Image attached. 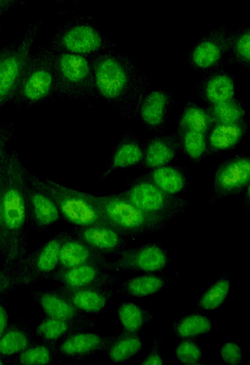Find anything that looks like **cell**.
<instances>
[{
	"instance_id": "cell-1",
	"label": "cell",
	"mask_w": 250,
	"mask_h": 365,
	"mask_svg": "<svg viewBox=\"0 0 250 365\" xmlns=\"http://www.w3.org/2000/svg\"><path fill=\"white\" fill-rule=\"evenodd\" d=\"M98 98L104 100L121 118L138 115L149 86L147 73L130 56L113 51L91 57Z\"/></svg>"
},
{
	"instance_id": "cell-35",
	"label": "cell",
	"mask_w": 250,
	"mask_h": 365,
	"mask_svg": "<svg viewBox=\"0 0 250 365\" xmlns=\"http://www.w3.org/2000/svg\"><path fill=\"white\" fill-rule=\"evenodd\" d=\"M213 122L204 106L189 101L184 106L177 121V127L207 134Z\"/></svg>"
},
{
	"instance_id": "cell-46",
	"label": "cell",
	"mask_w": 250,
	"mask_h": 365,
	"mask_svg": "<svg viewBox=\"0 0 250 365\" xmlns=\"http://www.w3.org/2000/svg\"><path fill=\"white\" fill-rule=\"evenodd\" d=\"M11 43L0 48V57L10 48Z\"/></svg>"
},
{
	"instance_id": "cell-26",
	"label": "cell",
	"mask_w": 250,
	"mask_h": 365,
	"mask_svg": "<svg viewBox=\"0 0 250 365\" xmlns=\"http://www.w3.org/2000/svg\"><path fill=\"white\" fill-rule=\"evenodd\" d=\"M38 339L25 317L9 324L0 338V356L5 360L14 358Z\"/></svg>"
},
{
	"instance_id": "cell-31",
	"label": "cell",
	"mask_w": 250,
	"mask_h": 365,
	"mask_svg": "<svg viewBox=\"0 0 250 365\" xmlns=\"http://www.w3.org/2000/svg\"><path fill=\"white\" fill-rule=\"evenodd\" d=\"M117 313L123 331L130 334H142L144 328L155 318L150 312L131 302L120 304Z\"/></svg>"
},
{
	"instance_id": "cell-43",
	"label": "cell",
	"mask_w": 250,
	"mask_h": 365,
	"mask_svg": "<svg viewBox=\"0 0 250 365\" xmlns=\"http://www.w3.org/2000/svg\"><path fill=\"white\" fill-rule=\"evenodd\" d=\"M8 294L0 296V338L9 324V316L7 310Z\"/></svg>"
},
{
	"instance_id": "cell-17",
	"label": "cell",
	"mask_w": 250,
	"mask_h": 365,
	"mask_svg": "<svg viewBox=\"0 0 250 365\" xmlns=\"http://www.w3.org/2000/svg\"><path fill=\"white\" fill-rule=\"evenodd\" d=\"M143 151L142 141L130 129L123 131L111 150L100 180H105L119 170L139 168L143 158Z\"/></svg>"
},
{
	"instance_id": "cell-28",
	"label": "cell",
	"mask_w": 250,
	"mask_h": 365,
	"mask_svg": "<svg viewBox=\"0 0 250 365\" xmlns=\"http://www.w3.org/2000/svg\"><path fill=\"white\" fill-rule=\"evenodd\" d=\"M175 277L160 272H147L120 282L117 292L125 297H143L160 292Z\"/></svg>"
},
{
	"instance_id": "cell-19",
	"label": "cell",
	"mask_w": 250,
	"mask_h": 365,
	"mask_svg": "<svg viewBox=\"0 0 250 365\" xmlns=\"http://www.w3.org/2000/svg\"><path fill=\"white\" fill-rule=\"evenodd\" d=\"M88 245L104 255H120L128 245L127 237L115 228L103 225L74 227L71 230Z\"/></svg>"
},
{
	"instance_id": "cell-40",
	"label": "cell",
	"mask_w": 250,
	"mask_h": 365,
	"mask_svg": "<svg viewBox=\"0 0 250 365\" xmlns=\"http://www.w3.org/2000/svg\"><path fill=\"white\" fill-rule=\"evenodd\" d=\"M19 286H24V282L16 272L0 268V296L9 294Z\"/></svg>"
},
{
	"instance_id": "cell-4",
	"label": "cell",
	"mask_w": 250,
	"mask_h": 365,
	"mask_svg": "<svg viewBox=\"0 0 250 365\" xmlns=\"http://www.w3.org/2000/svg\"><path fill=\"white\" fill-rule=\"evenodd\" d=\"M53 63L56 97L90 107L98 98L91 58L54 52Z\"/></svg>"
},
{
	"instance_id": "cell-14",
	"label": "cell",
	"mask_w": 250,
	"mask_h": 365,
	"mask_svg": "<svg viewBox=\"0 0 250 365\" xmlns=\"http://www.w3.org/2000/svg\"><path fill=\"white\" fill-rule=\"evenodd\" d=\"M69 288L88 287H113L123 281L118 274L97 264H85L66 269H58L46 279Z\"/></svg>"
},
{
	"instance_id": "cell-49",
	"label": "cell",
	"mask_w": 250,
	"mask_h": 365,
	"mask_svg": "<svg viewBox=\"0 0 250 365\" xmlns=\"http://www.w3.org/2000/svg\"><path fill=\"white\" fill-rule=\"evenodd\" d=\"M1 29H2V25L0 24V32L1 31Z\"/></svg>"
},
{
	"instance_id": "cell-10",
	"label": "cell",
	"mask_w": 250,
	"mask_h": 365,
	"mask_svg": "<svg viewBox=\"0 0 250 365\" xmlns=\"http://www.w3.org/2000/svg\"><path fill=\"white\" fill-rule=\"evenodd\" d=\"M120 257L107 261L103 267L115 273L127 272H160L171 264L170 255L158 243L149 242L126 249Z\"/></svg>"
},
{
	"instance_id": "cell-3",
	"label": "cell",
	"mask_w": 250,
	"mask_h": 365,
	"mask_svg": "<svg viewBox=\"0 0 250 365\" xmlns=\"http://www.w3.org/2000/svg\"><path fill=\"white\" fill-rule=\"evenodd\" d=\"M53 54L48 46H39L31 54L11 103L19 108H28L55 99Z\"/></svg>"
},
{
	"instance_id": "cell-21",
	"label": "cell",
	"mask_w": 250,
	"mask_h": 365,
	"mask_svg": "<svg viewBox=\"0 0 250 365\" xmlns=\"http://www.w3.org/2000/svg\"><path fill=\"white\" fill-rule=\"evenodd\" d=\"M56 289L78 310L86 314L103 312L108 302L115 297L114 290L108 287L69 288L61 285Z\"/></svg>"
},
{
	"instance_id": "cell-34",
	"label": "cell",
	"mask_w": 250,
	"mask_h": 365,
	"mask_svg": "<svg viewBox=\"0 0 250 365\" xmlns=\"http://www.w3.org/2000/svg\"><path fill=\"white\" fill-rule=\"evenodd\" d=\"M56 344L38 338V340L14 357V363L21 365H43L56 361Z\"/></svg>"
},
{
	"instance_id": "cell-2",
	"label": "cell",
	"mask_w": 250,
	"mask_h": 365,
	"mask_svg": "<svg viewBox=\"0 0 250 365\" xmlns=\"http://www.w3.org/2000/svg\"><path fill=\"white\" fill-rule=\"evenodd\" d=\"M53 51L86 57L113 51L118 45L102 30L88 14H77L54 31L47 45Z\"/></svg>"
},
{
	"instance_id": "cell-15",
	"label": "cell",
	"mask_w": 250,
	"mask_h": 365,
	"mask_svg": "<svg viewBox=\"0 0 250 365\" xmlns=\"http://www.w3.org/2000/svg\"><path fill=\"white\" fill-rule=\"evenodd\" d=\"M174 90L157 88L146 92L140 105L138 115L148 130L162 133L176 105Z\"/></svg>"
},
{
	"instance_id": "cell-48",
	"label": "cell",
	"mask_w": 250,
	"mask_h": 365,
	"mask_svg": "<svg viewBox=\"0 0 250 365\" xmlns=\"http://www.w3.org/2000/svg\"><path fill=\"white\" fill-rule=\"evenodd\" d=\"M57 2H59V3H62L65 0H56Z\"/></svg>"
},
{
	"instance_id": "cell-9",
	"label": "cell",
	"mask_w": 250,
	"mask_h": 365,
	"mask_svg": "<svg viewBox=\"0 0 250 365\" xmlns=\"http://www.w3.org/2000/svg\"><path fill=\"white\" fill-rule=\"evenodd\" d=\"M232 29L223 24L211 29L189 49L185 61L189 68L202 73L226 66L229 35Z\"/></svg>"
},
{
	"instance_id": "cell-7",
	"label": "cell",
	"mask_w": 250,
	"mask_h": 365,
	"mask_svg": "<svg viewBox=\"0 0 250 365\" xmlns=\"http://www.w3.org/2000/svg\"><path fill=\"white\" fill-rule=\"evenodd\" d=\"M43 24L42 20L31 22L23 35L11 42L10 48L0 57V111L11 101Z\"/></svg>"
},
{
	"instance_id": "cell-11",
	"label": "cell",
	"mask_w": 250,
	"mask_h": 365,
	"mask_svg": "<svg viewBox=\"0 0 250 365\" xmlns=\"http://www.w3.org/2000/svg\"><path fill=\"white\" fill-rule=\"evenodd\" d=\"M63 235V232H57L36 250L26 252L14 270L21 278L24 286L46 280L58 269Z\"/></svg>"
},
{
	"instance_id": "cell-8",
	"label": "cell",
	"mask_w": 250,
	"mask_h": 365,
	"mask_svg": "<svg viewBox=\"0 0 250 365\" xmlns=\"http://www.w3.org/2000/svg\"><path fill=\"white\" fill-rule=\"evenodd\" d=\"M120 192L141 210L170 220L189 205L188 200L165 192L144 175L130 180L128 187Z\"/></svg>"
},
{
	"instance_id": "cell-41",
	"label": "cell",
	"mask_w": 250,
	"mask_h": 365,
	"mask_svg": "<svg viewBox=\"0 0 250 365\" xmlns=\"http://www.w3.org/2000/svg\"><path fill=\"white\" fill-rule=\"evenodd\" d=\"M15 128L10 120L0 123V170L3 159L8 149V144L12 140Z\"/></svg>"
},
{
	"instance_id": "cell-42",
	"label": "cell",
	"mask_w": 250,
	"mask_h": 365,
	"mask_svg": "<svg viewBox=\"0 0 250 365\" xmlns=\"http://www.w3.org/2000/svg\"><path fill=\"white\" fill-rule=\"evenodd\" d=\"M163 361L161 356L160 339L153 338L152 347L149 353L144 358L142 364H162Z\"/></svg>"
},
{
	"instance_id": "cell-12",
	"label": "cell",
	"mask_w": 250,
	"mask_h": 365,
	"mask_svg": "<svg viewBox=\"0 0 250 365\" xmlns=\"http://www.w3.org/2000/svg\"><path fill=\"white\" fill-rule=\"evenodd\" d=\"M249 155L236 154L226 159L218 165L213 175V192L209 204L246 191L249 187Z\"/></svg>"
},
{
	"instance_id": "cell-36",
	"label": "cell",
	"mask_w": 250,
	"mask_h": 365,
	"mask_svg": "<svg viewBox=\"0 0 250 365\" xmlns=\"http://www.w3.org/2000/svg\"><path fill=\"white\" fill-rule=\"evenodd\" d=\"M230 289V278L226 272L212 282L197 301V310L214 311L226 299Z\"/></svg>"
},
{
	"instance_id": "cell-30",
	"label": "cell",
	"mask_w": 250,
	"mask_h": 365,
	"mask_svg": "<svg viewBox=\"0 0 250 365\" xmlns=\"http://www.w3.org/2000/svg\"><path fill=\"white\" fill-rule=\"evenodd\" d=\"M226 65H239L250 68V29H232L229 35Z\"/></svg>"
},
{
	"instance_id": "cell-44",
	"label": "cell",
	"mask_w": 250,
	"mask_h": 365,
	"mask_svg": "<svg viewBox=\"0 0 250 365\" xmlns=\"http://www.w3.org/2000/svg\"><path fill=\"white\" fill-rule=\"evenodd\" d=\"M25 2L26 0H0V16Z\"/></svg>"
},
{
	"instance_id": "cell-32",
	"label": "cell",
	"mask_w": 250,
	"mask_h": 365,
	"mask_svg": "<svg viewBox=\"0 0 250 365\" xmlns=\"http://www.w3.org/2000/svg\"><path fill=\"white\" fill-rule=\"evenodd\" d=\"M176 133L180 153L192 163H200L206 156L207 134L181 127H177Z\"/></svg>"
},
{
	"instance_id": "cell-16",
	"label": "cell",
	"mask_w": 250,
	"mask_h": 365,
	"mask_svg": "<svg viewBox=\"0 0 250 365\" xmlns=\"http://www.w3.org/2000/svg\"><path fill=\"white\" fill-rule=\"evenodd\" d=\"M111 339L87 331L72 333L56 344V361H83L95 353H105Z\"/></svg>"
},
{
	"instance_id": "cell-20",
	"label": "cell",
	"mask_w": 250,
	"mask_h": 365,
	"mask_svg": "<svg viewBox=\"0 0 250 365\" xmlns=\"http://www.w3.org/2000/svg\"><path fill=\"white\" fill-rule=\"evenodd\" d=\"M105 255L91 247L71 230L63 231L59 252L58 269H66L85 264L103 267Z\"/></svg>"
},
{
	"instance_id": "cell-39",
	"label": "cell",
	"mask_w": 250,
	"mask_h": 365,
	"mask_svg": "<svg viewBox=\"0 0 250 365\" xmlns=\"http://www.w3.org/2000/svg\"><path fill=\"white\" fill-rule=\"evenodd\" d=\"M219 354L223 361L227 364L239 365L243 360L241 348L234 341L224 342L219 348Z\"/></svg>"
},
{
	"instance_id": "cell-38",
	"label": "cell",
	"mask_w": 250,
	"mask_h": 365,
	"mask_svg": "<svg viewBox=\"0 0 250 365\" xmlns=\"http://www.w3.org/2000/svg\"><path fill=\"white\" fill-rule=\"evenodd\" d=\"M175 355L184 364H197L202 360V349L194 338H185L176 346Z\"/></svg>"
},
{
	"instance_id": "cell-18",
	"label": "cell",
	"mask_w": 250,
	"mask_h": 365,
	"mask_svg": "<svg viewBox=\"0 0 250 365\" xmlns=\"http://www.w3.org/2000/svg\"><path fill=\"white\" fill-rule=\"evenodd\" d=\"M194 89L204 104H213L234 98L236 83L234 76L222 67L204 73Z\"/></svg>"
},
{
	"instance_id": "cell-13",
	"label": "cell",
	"mask_w": 250,
	"mask_h": 365,
	"mask_svg": "<svg viewBox=\"0 0 250 365\" xmlns=\"http://www.w3.org/2000/svg\"><path fill=\"white\" fill-rule=\"evenodd\" d=\"M26 201L31 228L41 232L61 219L59 210L41 179L26 173Z\"/></svg>"
},
{
	"instance_id": "cell-22",
	"label": "cell",
	"mask_w": 250,
	"mask_h": 365,
	"mask_svg": "<svg viewBox=\"0 0 250 365\" xmlns=\"http://www.w3.org/2000/svg\"><path fill=\"white\" fill-rule=\"evenodd\" d=\"M249 126L246 119L235 123L213 124L207 135L206 155H219L234 150L246 136Z\"/></svg>"
},
{
	"instance_id": "cell-23",
	"label": "cell",
	"mask_w": 250,
	"mask_h": 365,
	"mask_svg": "<svg viewBox=\"0 0 250 365\" xmlns=\"http://www.w3.org/2000/svg\"><path fill=\"white\" fill-rule=\"evenodd\" d=\"M143 143V158L139 168L150 170L167 165L180 154L176 131L157 133Z\"/></svg>"
},
{
	"instance_id": "cell-25",
	"label": "cell",
	"mask_w": 250,
	"mask_h": 365,
	"mask_svg": "<svg viewBox=\"0 0 250 365\" xmlns=\"http://www.w3.org/2000/svg\"><path fill=\"white\" fill-rule=\"evenodd\" d=\"M98 326L90 317L83 320H66L46 317L35 328V334L39 339L57 344L66 336L80 331H88Z\"/></svg>"
},
{
	"instance_id": "cell-27",
	"label": "cell",
	"mask_w": 250,
	"mask_h": 365,
	"mask_svg": "<svg viewBox=\"0 0 250 365\" xmlns=\"http://www.w3.org/2000/svg\"><path fill=\"white\" fill-rule=\"evenodd\" d=\"M144 175L161 190L173 195L187 191L191 182L187 169L174 165L150 169Z\"/></svg>"
},
{
	"instance_id": "cell-24",
	"label": "cell",
	"mask_w": 250,
	"mask_h": 365,
	"mask_svg": "<svg viewBox=\"0 0 250 365\" xmlns=\"http://www.w3.org/2000/svg\"><path fill=\"white\" fill-rule=\"evenodd\" d=\"M30 297L42 309L46 317L66 320H83L88 314L78 310L71 302L54 289H31Z\"/></svg>"
},
{
	"instance_id": "cell-37",
	"label": "cell",
	"mask_w": 250,
	"mask_h": 365,
	"mask_svg": "<svg viewBox=\"0 0 250 365\" xmlns=\"http://www.w3.org/2000/svg\"><path fill=\"white\" fill-rule=\"evenodd\" d=\"M212 324L205 316L192 313L177 321L172 326L173 334L179 338H196L211 331Z\"/></svg>"
},
{
	"instance_id": "cell-33",
	"label": "cell",
	"mask_w": 250,
	"mask_h": 365,
	"mask_svg": "<svg viewBox=\"0 0 250 365\" xmlns=\"http://www.w3.org/2000/svg\"><path fill=\"white\" fill-rule=\"evenodd\" d=\"M213 124L235 123L245 119L246 109L241 100L233 98L229 101L204 104Z\"/></svg>"
},
{
	"instance_id": "cell-29",
	"label": "cell",
	"mask_w": 250,
	"mask_h": 365,
	"mask_svg": "<svg viewBox=\"0 0 250 365\" xmlns=\"http://www.w3.org/2000/svg\"><path fill=\"white\" fill-rule=\"evenodd\" d=\"M142 334H130L122 331L112 336L105 353L115 363H123L136 355L142 347Z\"/></svg>"
},
{
	"instance_id": "cell-6",
	"label": "cell",
	"mask_w": 250,
	"mask_h": 365,
	"mask_svg": "<svg viewBox=\"0 0 250 365\" xmlns=\"http://www.w3.org/2000/svg\"><path fill=\"white\" fill-rule=\"evenodd\" d=\"M41 179L55 201L62 220L77 227L95 225L110 226L102 216L93 194L75 190L50 178Z\"/></svg>"
},
{
	"instance_id": "cell-45",
	"label": "cell",
	"mask_w": 250,
	"mask_h": 365,
	"mask_svg": "<svg viewBox=\"0 0 250 365\" xmlns=\"http://www.w3.org/2000/svg\"><path fill=\"white\" fill-rule=\"evenodd\" d=\"M0 192H1V177H0ZM3 233H2V218L0 203V257L2 252Z\"/></svg>"
},
{
	"instance_id": "cell-47",
	"label": "cell",
	"mask_w": 250,
	"mask_h": 365,
	"mask_svg": "<svg viewBox=\"0 0 250 365\" xmlns=\"http://www.w3.org/2000/svg\"><path fill=\"white\" fill-rule=\"evenodd\" d=\"M5 359L0 356V364H6Z\"/></svg>"
},
{
	"instance_id": "cell-5",
	"label": "cell",
	"mask_w": 250,
	"mask_h": 365,
	"mask_svg": "<svg viewBox=\"0 0 250 365\" xmlns=\"http://www.w3.org/2000/svg\"><path fill=\"white\" fill-rule=\"evenodd\" d=\"M94 198L103 218L127 238L160 231L171 220L141 210L121 192L94 195Z\"/></svg>"
}]
</instances>
